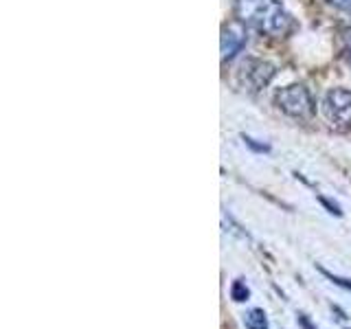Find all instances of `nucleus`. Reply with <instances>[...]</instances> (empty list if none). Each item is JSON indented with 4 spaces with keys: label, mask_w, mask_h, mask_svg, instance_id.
<instances>
[{
    "label": "nucleus",
    "mask_w": 351,
    "mask_h": 329,
    "mask_svg": "<svg viewBox=\"0 0 351 329\" xmlns=\"http://www.w3.org/2000/svg\"><path fill=\"white\" fill-rule=\"evenodd\" d=\"M235 16L241 25H248L272 38L288 36L294 29V18L279 0H235Z\"/></svg>",
    "instance_id": "1"
},
{
    "label": "nucleus",
    "mask_w": 351,
    "mask_h": 329,
    "mask_svg": "<svg viewBox=\"0 0 351 329\" xmlns=\"http://www.w3.org/2000/svg\"><path fill=\"white\" fill-rule=\"evenodd\" d=\"M323 117L329 125H334L338 130L351 127V90L345 88H332L323 97Z\"/></svg>",
    "instance_id": "2"
},
{
    "label": "nucleus",
    "mask_w": 351,
    "mask_h": 329,
    "mask_svg": "<svg viewBox=\"0 0 351 329\" xmlns=\"http://www.w3.org/2000/svg\"><path fill=\"white\" fill-rule=\"evenodd\" d=\"M277 106L292 119H310L314 114V99L301 84L281 88L277 93Z\"/></svg>",
    "instance_id": "3"
},
{
    "label": "nucleus",
    "mask_w": 351,
    "mask_h": 329,
    "mask_svg": "<svg viewBox=\"0 0 351 329\" xmlns=\"http://www.w3.org/2000/svg\"><path fill=\"white\" fill-rule=\"evenodd\" d=\"M274 66L263 60H246L239 69V84L250 93H257L266 88L274 77Z\"/></svg>",
    "instance_id": "4"
},
{
    "label": "nucleus",
    "mask_w": 351,
    "mask_h": 329,
    "mask_svg": "<svg viewBox=\"0 0 351 329\" xmlns=\"http://www.w3.org/2000/svg\"><path fill=\"white\" fill-rule=\"evenodd\" d=\"M248 33L239 22H230L222 29V60H233L235 55L246 47Z\"/></svg>",
    "instance_id": "5"
},
{
    "label": "nucleus",
    "mask_w": 351,
    "mask_h": 329,
    "mask_svg": "<svg viewBox=\"0 0 351 329\" xmlns=\"http://www.w3.org/2000/svg\"><path fill=\"white\" fill-rule=\"evenodd\" d=\"M244 325L246 329H268V316L261 307H252L244 314Z\"/></svg>",
    "instance_id": "6"
},
{
    "label": "nucleus",
    "mask_w": 351,
    "mask_h": 329,
    "mask_svg": "<svg viewBox=\"0 0 351 329\" xmlns=\"http://www.w3.org/2000/svg\"><path fill=\"white\" fill-rule=\"evenodd\" d=\"M230 299H233L235 303H244L250 299V290L244 279H235L233 283H230Z\"/></svg>",
    "instance_id": "7"
},
{
    "label": "nucleus",
    "mask_w": 351,
    "mask_h": 329,
    "mask_svg": "<svg viewBox=\"0 0 351 329\" xmlns=\"http://www.w3.org/2000/svg\"><path fill=\"white\" fill-rule=\"evenodd\" d=\"M318 270H321V272L325 274V277H327L329 281H332L334 285H340V288H343V290H349V292H351V279H343V277H338V274H332V272L325 270V268H321V266H318Z\"/></svg>",
    "instance_id": "8"
},
{
    "label": "nucleus",
    "mask_w": 351,
    "mask_h": 329,
    "mask_svg": "<svg viewBox=\"0 0 351 329\" xmlns=\"http://www.w3.org/2000/svg\"><path fill=\"white\" fill-rule=\"evenodd\" d=\"M343 51H345V55H347L349 62H351V29H347L343 33Z\"/></svg>",
    "instance_id": "9"
},
{
    "label": "nucleus",
    "mask_w": 351,
    "mask_h": 329,
    "mask_svg": "<svg viewBox=\"0 0 351 329\" xmlns=\"http://www.w3.org/2000/svg\"><path fill=\"white\" fill-rule=\"evenodd\" d=\"M246 141V145H250L252 149H257V151H268L270 147L268 145H259V143H255V138H250V136H244Z\"/></svg>",
    "instance_id": "10"
},
{
    "label": "nucleus",
    "mask_w": 351,
    "mask_h": 329,
    "mask_svg": "<svg viewBox=\"0 0 351 329\" xmlns=\"http://www.w3.org/2000/svg\"><path fill=\"white\" fill-rule=\"evenodd\" d=\"M296 321H299V325H301L303 329H316V327L310 323V318H307L305 314H296Z\"/></svg>",
    "instance_id": "11"
},
{
    "label": "nucleus",
    "mask_w": 351,
    "mask_h": 329,
    "mask_svg": "<svg viewBox=\"0 0 351 329\" xmlns=\"http://www.w3.org/2000/svg\"><path fill=\"white\" fill-rule=\"evenodd\" d=\"M321 202L329 208V213H336V215H343V211H340V206L338 204H332V202H329L327 200V197H321Z\"/></svg>",
    "instance_id": "12"
},
{
    "label": "nucleus",
    "mask_w": 351,
    "mask_h": 329,
    "mask_svg": "<svg viewBox=\"0 0 351 329\" xmlns=\"http://www.w3.org/2000/svg\"><path fill=\"white\" fill-rule=\"evenodd\" d=\"M332 3L340 9H345V11H351V0H332Z\"/></svg>",
    "instance_id": "13"
}]
</instances>
